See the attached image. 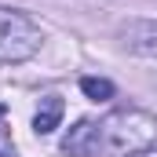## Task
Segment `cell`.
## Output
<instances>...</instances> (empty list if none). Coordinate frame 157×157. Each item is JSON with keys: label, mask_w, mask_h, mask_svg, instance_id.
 <instances>
[{"label": "cell", "mask_w": 157, "mask_h": 157, "mask_svg": "<svg viewBox=\"0 0 157 157\" xmlns=\"http://www.w3.org/2000/svg\"><path fill=\"white\" fill-rule=\"evenodd\" d=\"M80 91H84L91 102H110L117 88H113L106 77H80Z\"/></svg>", "instance_id": "5"}, {"label": "cell", "mask_w": 157, "mask_h": 157, "mask_svg": "<svg viewBox=\"0 0 157 157\" xmlns=\"http://www.w3.org/2000/svg\"><path fill=\"white\" fill-rule=\"evenodd\" d=\"M40 48V29L22 11L0 7V62H26Z\"/></svg>", "instance_id": "2"}, {"label": "cell", "mask_w": 157, "mask_h": 157, "mask_svg": "<svg viewBox=\"0 0 157 157\" xmlns=\"http://www.w3.org/2000/svg\"><path fill=\"white\" fill-rule=\"evenodd\" d=\"M62 154H70V157H95L99 154V121L80 117L77 124L66 132V139H62Z\"/></svg>", "instance_id": "3"}, {"label": "cell", "mask_w": 157, "mask_h": 157, "mask_svg": "<svg viewBox=\"0 0 157 157\" xmlns=\"http://www.w3.org/2000/svg\"><path fill=\"white\" fill-rule=\"evenodd\" d=\"M157 143V117L146 110H113L99 121V154L110 157H135L154 150Z\"/></svg>", "instance_id": "1"}, {"label": "cell", "mask_w": 157, "mask_h": 157, "mask_svg": "<svg viewBox=\"0 0 157 157\" xmlns=\"http://www.w3.org/2000/svg\"><path fill=\"white\" fill-rule=\"evenodd\" d=\"M66 113V102L59 99V95H44L37 106V113H33V132L37 135H51L55 128H59V121Z\"/></svg>", "instance_id": "4"}, {"label": "cell", "mask_w": 157, "mask_h": 157, "mask_svg": "<svg viewBox=\"0 0 157 157\" xmlns=\"http://www.w3.org/2000/svg\"><path fill=\"white\" fill-rule=\"evenodd\" d=\"M0 157H15V143H11V124H7V106L0 102Z\"/></svg>", "instance_id": "6"}, {"label": "cell", "mask_w": 157, "mask_h": 157, "mask_svg": "<svg viewBox=\"0 0 157 157\" xmlns=\"http://www.w3.org/2000/svg\"><path fill=\"white\" fill-rule=\"evenodd\" d=\"M135 157H157V150H146V154H135Z\"/></svg>", "instance_id": "7"}]
</instances>
